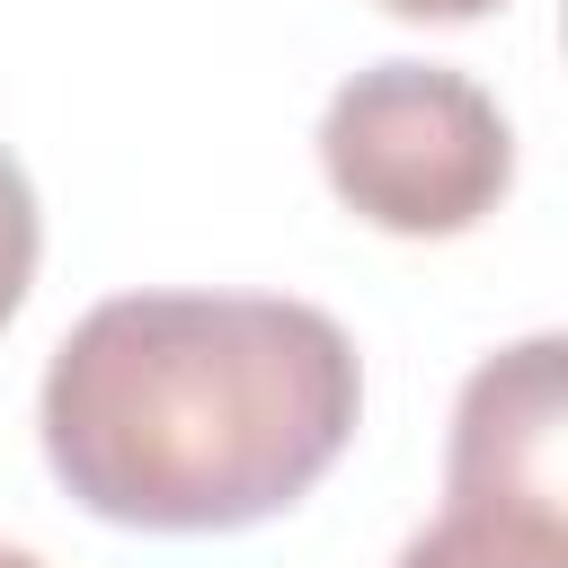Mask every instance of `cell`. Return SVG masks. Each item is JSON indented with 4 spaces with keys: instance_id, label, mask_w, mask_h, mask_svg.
<instances>
[{
    "instance_id": "1",
    "label": "cell",
    "mask_w": 568,
    "mask_h": 568,
    "mask_svg": "<svg viewBox=\"0 0 568 568\" xmlns=\"http://www.w3.org/2000/svg\"><path fill=\"white\" fill-rule=\"evenodd\" d=\"M364 408L355 337L284 293H115L44 364L53 479L133 532H240L320 488Z\"/></svg>"
},
{
    "instance_id": "2",
    "label": "cell",
    "mask_w": 568,
    "mask_h": 568,
    "mask_svg": "<svg viewBox=\"0 0 568 568\" xmlns=\"http://www.w3.org/2000/svg\"><path fill=\"white\" fill-rule=\"evenodd\" d=\"M320 169L346 213L390 240H453L497 213L515 178V133L470 71L373 62L320 115Z\"/></svg>"
},
{
    "instance_id": "3",
    "label": "cell",
    "mask_w": 568,
    "mask_h": 568,
    "mask_svg": "<svg viewBox=\"0 0 568 568\" xmlns=\"http://www.w3.org/2000/svg\"><path fill=\"white\" fill-rule=\"evenodd\" d=\"M559 355H568L559 337H524L462 382L444 497H479V506H515V515H568V462H559L568 382H559Z\"/></svg>"
},
{
    "instance_id": "4",
    "label": "cell",
    "mask_w": 568,
    "mask_h": 568,
    "mask_svg": "<svg viewBox=\"0 0 568 568\" xmlns=\"http://www.w3.org/2000/svg\"><path fill=\"white\" fill-rule=\"evenodd\" d=\"M399 568H568V515L444 497V515L399 550Z\"/></svg>"
},
{
    "instance_id": "5",
    "label": "cell",
    "mask_w": 568,
    "mask_h": 568,
    "mask_svg": "<svg viewBox=\"0 0 568 568\" xmlns=\"http://www.w3.org/2000/svg\"><path fill=\"white\" fill-rule=\"evenodd\" d=\"M36 248H44L36 186H27V169L0 151V328H9V311L27 302V284H36Z\"/></svg>"
},
{
    "instance_id": "6",
    "label": "cell",
    "mask_w": 568,
    "mask_h": 568,
    "mask_svg": "<svg viewBox=\"0 0 568 568\" xmlns=\"http://www.w3.org/2000/svg\"><path fill=\"white\" fill-rule=\"evenodd\" d=\"M390 18H426V27H462V18H488V9H506V0H382Z\"/></svg>"
},
{
    "instance_id": "7",
    "label": "cell",
    "mask_w": 568,
    "mask_h": 568,
    "mask_svg": "<svg viewBox=\"0 0 568 568\" xmlns=\"http://www.w3.org/2000/svg\"><path fill=\"white\" fill-rule=\"evenodd\" d=\"M0 568H44V559L36 550H0Z\"/></svg>"
}]
</instances>
